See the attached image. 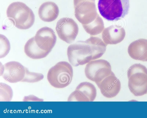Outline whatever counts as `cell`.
<instances>
[{
  "instance_id": "obj_1",
  "label": "cell",
  "mask_w": 147,
  "mask_h": 118,
  "mask_svg": "<svg viewBox=\"0 0 147 118\" xmlns=\"http://www.w3.org/2000/svg\"><path fill=\"white\" fill-rule=\"evenodd\" d=\"M6 13L9 19L20 29L30 28L35 21V16L32 10L22 2H16L11 3L7 8Z\"/></svg>"
},
{
  "instance_id": "obj_2",
  "label": "cell",
  "mask_w": 147,
  "mask_h": 118,
  "mask_svg": "<svg viewBox=\"0 0 147 118\" xmlns=\"http://www.w3.org/2000/svg\"><path fill=\"white\" fill-rule=\"evenodd\" d=\"M98 6L101 16L109 21L124 18L128 13L129 0H99Z\"/></svg>"
},
{
  "instance_id": "obj_3",
  "label": "cell",
  "mask_w": 147,
  "mask_h": 118,
  "mask_svg": "<svg viewBox=\"0 0 147 118\" xmlns=\"http://www.w3.org/2000/svg\"><path fill=\"white\" fill-rule=\"evenodd\" d=\"M128 86L131 92L136 96L147 93V68L140 64L133 65L127 72Z\"/></svg>"
},
{
  "instance_id": "obj_4",
  "label": "cell",
  "mask_w": 147,
  "mask_h": 118,
  "mask_svg": "<svg viewBox=\"0 0 147 118\" xmlns=\"http://www.w3.org/2000/svg\"><path fill=\"white\" fill-rule=\"evenodd\" d=\"M71 65L65 61H60L48 71L47 78L50 84L54 87L63 88L71 83L73 77Z\"/></svg>"
},
{
  "instance_id": "obj_5",
  "label": "cell",
  "mask_w": 147,
  "mask_h": 118,
  "mask_svg": "<svg viewBox=\"0 0 147 118\" xmlns=\"http://www.w3.org/2000/svg\"><path fill=\"white\" fill-rule=\"evenodd\" d=\"M105 50L106 49L100 48H71L68 47L67 55L70 63L76 67L99 58Z\"/></svg>"
},
{
  "instance_id": "obj_6",
  "label": "cell",
  "mask_w": 147,
  "mask_h": 118,
  "mask_svg": "<svg viewBox=\"0 0 147 118\" xmlns=\"http://www.w3.org/2000/svg\"><path fill=\"white\" fill-rule=\"evenodd\" d=\"M110 63L105 60L91 61L86 65L85 73L86 77L97 84L112 72Z\"/></svg>"
},
{
  "instance_id": "obj_7",
  "label": "cell",
  "mask_w": 147,
  "mask_h": 118,
  "mask_svg": "<svg viewBox=\"0 0 147 118\" xmlns=\"http://www.w3.org/2000/svg\"><path fill=\"white\" fill-rule=\"evenodd\" d=\"M55 28L59 38L68 43L74 41L78 33L77 24L73 19L69 17L59 19Z\"/></svg>"
},
{
  "instance_id": "obj_8",
  "label": "cell",
  "mask_w": 147,
  "mask_h": 118,
  "mask_svg": "<svg viewBox=\"0 0 147 118\" xmlns=\"http://www.w3.org/2000/svg\"><path fill=\"white\" fill-rule=\"evenodd\" d=\"M96 90L95 86L87 82L80 83L69 96L68 101H92L96 98Z\"/></svg>"
},
{
  "instance_id": "obj_9",
  "label": "cell",
  "mask_w": 147,
  "mask_h": 118,
  "mask_svg": "<svg viewBox=\"0 0 147 118\" xmlns=\"http://www.w3.org/2000/svg\"><path fill=\"white\" fill-rule=\"evenodd\" d=\"M3 65V71L1 76L6 81L12 83L21 81L25 74L26 67L19 62L11 61Z\"/></svg>"
},
{
  "instance_id": "obj_10",
  "label": "cell",
  "mask_w": 147,
  "mask_h": 118,
  "mask_svg": "<svg viewBox=\"0 0 147 118\" xmlns=\"http://www.w3.org/2000/svg\"><path fill=\"white\" fill-rule=\"evenodd\" d=\"M34 39L40 48L50 52L56 43L57 37L53 29L45 27L37 31L34 37Z\"/></svg>"
},
{
  "instance_id": "obj_11",
  "label": "cell",
  "mask_w": 147,
  "mask_h": 118,
  "mask_svg": "<svg viewBox=\"0 0 147 118\" xmlns=\"http://www.w3.org/2000/svg\"><path fill=\"white\" fill-rule=\"evenodd\" d=\"M96 85L103 95L108 98L116 96L119 92L121 88L119 80L112 71Z\"/></svg>"
},
{
  "instance_id": "obj_12",
  "label": "cell",
  "mask_w": 147,
  "mask_h": 118,
  "mask_svg": "<svg viewBox=\"0 0 147 118\" xmlns=\"http://www.w3.org/2000/svg\"><path fill=\"white\" fill-rule=\"evenodd\" d=\"M127 51L133 59L147 61V39H140L133 41L129 46Z\"/></svg>"
},
{
  "instance_id": "obj_13",
  "label": "cell",
  "mask_w": 147,
  "mask_h": 118,
  "mask_svg": "<svg viewBox=\"0 0 147 118\" xmlns=\"http://www.w3.org/2000/svg\"><path fill=\"white\" fill-rule=\"evenodd\" d=\"M59 10L57 5L54 2L47 1L42 3L40 7L38 14L43 21L51 22L57 17Z\"/></svg>"
},
{
  "instance_id": "obj_14",
  "label": "cell",
  "mask_w": 147,
  "mask_h": 118,
  "mask_svg": "<svg viewBox=\"0 0 147 118\" xmlns=\"http://www.w3.org/2000/svg\"><path fill=\"white\" fill-rule=\"evenodd\" d=\"M125 36L124 29L121 27L113 25L106 28L102 34L103 40L109 38L106 43L107 44H115L122 41Z\"/></svg>"
},
{
  "instance_id": "obj_15",
  "label": "cell",
  "mask_w": 147,
  "mask_h": 118,
  "mask_svg": "<svg viewBox=\"0 0 147 118\" xmlns=\"http://www.w3.org/2000/svg\"><path fill=\"white\" fill-rule=\"evenodd\" d=\"M26 54L29 57L33 59H40L46 57L50 52L40 48L36 44L34 37L29 39L24 47Z\"/></svg>"
},
{
  "instance_id": "obj_16",
  "label": "cell",
  "mask_w": 147,
  "mask_h": 118,
  "mask_svg": "<svg viewBox=\"0 0 147 118\" xmlns=\"http://www.w3.org/2000/svg\"><path fill=\"white\" fill-rule=\"evenodd\" d=\"M0 101H10L13 97V91L11 87L3 83H0Z\"/></svg>"
},
{
  "instance_id": "obj_17",
  "label": "cell",
  "mask_w": 147,
  "mask_h": 118,
  "mask_svg": "<svg viewBox=\"0 0 147 118\" xmlns=\"http://www.w3.org/2000/svg\"><path fill=\"white\" fill-rule=\"evenodd\" d=\"M26 72L25 76L21 81L27 83H33L38 82L42 80L44 75L41 73L30 71L26 67Z\"/></svg>"
},
{
  "instance_id": "obj_18",
  "label": "cell",
  "mask_w": 147,
  "mask_h": 118,
  "mask_svg": "<svg viewBox=\"0 0 147 118\" xmlns=\"http://www.w3.org/2000/svg\"><path fill=\"white\" fill-rule=\"evenodd\" d=\"M10 48L8 39L4 35L0 34V58L5 57L9 53Z\"/></svg>"
},
{
  "instance_id": "obj_19",
  "label": "cell",
  "mask_w": 147,
  "mask_h": 118,
  "mask_svg": "<svg viewBox=\"0 0 147 118\" xmlns=\"http://www.w3.org/2000/svg\"><path fill=\"white\" fill-rule=\"evenodd\" d=\"M24 101H43V100L39 99L33 95H30L25 97L23 99Z\"/></svg>"
}]
</instances>
